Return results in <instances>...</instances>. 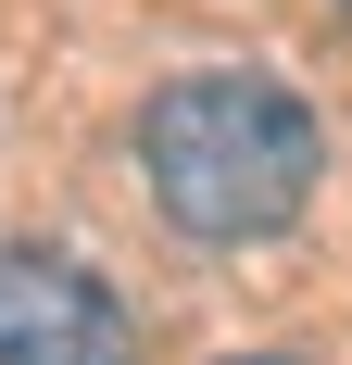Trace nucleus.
<instances>
[{
    "label": "nucleus",
    "instance_id": "nucleus-2",
    "mask_svg": "<svg viewBox=\"0 0 352 365\" xmlns=\"http://www.w3.org/2000/svg\"><path fill=\"white\" fill-rule=\"evenodd\" d=\"M0 365H139L101 264L51 252V240H0Z\"/></svg>",
    "mask_w": 352,
    "mask_h": 365
},
{
    "label": "nucleus",
    "instance_id": "nucleus-1",
    "mask_svg": "<svg viewBox=\"0 0 352 365\" xmlns=\"http://www.w3.org/2000/svg\"><path fill=\"white\" fill-rule=\"evenodd\" d=\"M139 177H151V202H164L176 240L239 252V240L302 227V202H315V177H327V139H315V113L289 101L277 76L214 63V76L151 88V113H139Z\"/></svg>",
    "mask_w": 352,
    "mask_h": 365
},
{
    "label": "nucleus",
    "instance_id": "nucleus-3",
    "mask_svg": "<svg viewBox=\"0 0 352 365\" xmlns=\"http://www.w3.org/2000/svg\"><path fill=\"white\" fill-rule=\"evenodd\" d=\"M227 365H289V353H227Z\"/></svg>",
    "mask_w": 352,
    "mask_h": 365
}]
</instances>
